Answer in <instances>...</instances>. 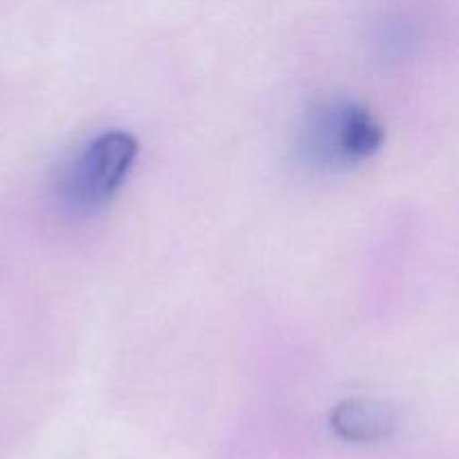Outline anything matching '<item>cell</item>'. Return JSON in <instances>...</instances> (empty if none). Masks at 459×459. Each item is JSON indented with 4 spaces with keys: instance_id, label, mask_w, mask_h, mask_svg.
I'll list each match as a JSON object with an SVG mask.
<instances>
[{
    "instance_id": "obj_1",
    "label": "cell",
    "mask_w": 459,
    "mask_h": 459,
    "mask_svg": "<svg viewBox=\"0 0 459 459\" xmlns=\"http://www.w3.org/2000/svg\"><path fill=\"white\" fill-rule=\"evenodd\" d=\"M384 139V126L368 108L354 101H330L309 112L299 148L307 164L339 170L375 155Z\"/></svg>"
},
{
    "instance_id": "obj_2",
    "label": "cell",
    "mask_w": 459,
    "mask_h": 459,
    "mask_svg": "<svg viewBox=\"0 0 459 459\" xmlns=\"http://www.w3.org/2000/svg\"><path fill=\"white\" fill-rule=\"evenodd\" d=\"M137 139L124 130H110L81 151L61 178V197L76 211H92L115 197L137 160Z\"/></svg>"
},
{
    "instance_id": "obj_3",
    "label": "cell",
    "mask_w": 459,
    "mask_h": 459,
    "mask_svg": "<svg viewBox=\"0 0 459 459\" xmlns=\"http://www.w3.org/2000/svg\"><path fill=\"white\" fill-rule=\"evenodd\" d=\"M330 424L345 442L370 444L394 433L397 415L388 403L377 399H348L332 411Z\"/></svg>"
}]
</instances>
